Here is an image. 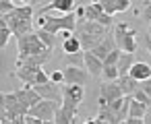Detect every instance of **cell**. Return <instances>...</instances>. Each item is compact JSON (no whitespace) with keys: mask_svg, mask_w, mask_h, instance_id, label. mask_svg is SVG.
Instances as JSON below:
<instances>
[{"mask_svg":"<svg viewBox=\"0 0 151 124\" xmlns=\"http://www.w3.org/2000/svg\"><path fill=\"white\" fill-rule=\"evenodd\" d=\"M4 23H6V21H4V15L0 13V25H4Z\"/></svg>","mask_w":151,"mask_h":124,"instance_id":"36","label":"cell"},{"mask_svg":"<svg viewBox=\"0 0 151 124\" xmlns=\"http://www.w3.org/2000/svg\"><path fill=\"white\" fill-rule=\"evenodd\" d=\"M141 17H143V21L151 23V2H147V4L143 6V11H141Z\"/></svg>","mask_w":151,"mask_h":124,"instance_id":"30","label":"cell"},{"mask_svg":"<svg viewBox=\"0 0 151 124\" xmlns=\"http://www.w3.org/2000/svg\"><path fill=\"white\" fill-rule=\"evenodd\" d=\"M132 97H134V99H139V101H143V103H147V105H151V97H149V95H147V93H145L141 87H139V89L132 93Z\"/></svg>","mask_w":151,"mask_h":124,"instance_id":"28","label":"cell"},{"mask_svg":"<svg viewBox=\"0 0 151 124\" xmlns=\"http://www.w3.org/2000/svg\"><path fill=\"white\" fill-rule=\"evenodd\" d=\"M101 75H104L108 81H116V79L120 77V72H118V66H116V64H104Z\"/></svg>","mask_w":151,"mask_h":124,"instance_id":"25","label":"cell"},{"mask_svg":"<svg viewBox=\"0 0 151 124\" xmlns=\"http://www.w3.org/2000/svg\"><path fill=\"white\" fill-rule=\"evenodd\" d=\"M95 122H108V124H118V118H116V114L108 108V105H104V108H99V114H97V118H95Z\"/></svg>","mask_w":151,"mask_h":124,"instance_id":"22","label":"cell"},{"mask_svg":"<svg viewBox=\"0 0 151 124\" xmlns=\"http://www.w3.org/2000/svg\"><path fill=\"white\" fill-rule=\"evenodd\" d=\"M23 124H44L40 118H35V116H31V114H25L23 116Z\"/></svg>","mask_w":151,"mask_h":124,"instance_id":"32","label":"cell"},{"mask_svg":"<svg viewBox=\"0 0 151 124\" xmlns=\"http://www.w3.org/2000/svg\"><path fill=\"white\" fill-rule=\"evenodd\" d=\"M9 29L13 31V37H19L23 33L33 31V9L29 4L25 6H15L11 13L4 15Z\"/></svg>","mask_w":151,"mask_h":124,"instance_id":"2","label":"cell"},{"mask_svg":"<svg viewBox=\"0 0 151 124\" xmlns=\"http://www.w3.org/2000/svg\"><path fill=\"white\" fill-rule=\"evenodd\" d=\"M35 33L40 35V39H42L48 48H52V50H54V46H56V33H50V31H46V29H42V27H40Z\"/></svg>","mask_w":151,"mask_h":124,"instance_id":"24","label":"cell"},{"mask_svg":"<svg viewBox=\"0 0 151 124\" xmlns=\"http://www.w3.org/2000/svg\"><path fill=\"white\" fill-rule=\"evenodd\" d=\"M83 60H85V68L91 77H101L104 70V60H99L95 54H91L89 50H83Z\"/></svg>","mask_w":151,"mask_h":124,"instance_id":"12","label":"cell"},{"mask_svg":"<svg viewBox=\"0 0 151 124\" xmlns=\"http://www.w3.org/2000/svg\"><path fill=\"white\" fill-rule=\"evenodd\" d=\"M108 15H116V13H124L130 9V0H99L97 2Z\"/></svg>","mask_w":151,"mask_h":124,"instance_id":"13","label":"cell"},{"mask_svg":"<svg viewBox=\"0 0 151 124\" xmlns=\"http://www.w3.org/2000/svg\"><path fill=\"white\" fill-rule=\"evenodd\" d=\"M118 85H120V89H122L124 95H132V93L141 87V81H137V79L130 77V75H120V77H118Z\"/></svg>","mask_w":151,"mask_h":124,"instance_id":"18","label":"cell"},{"mask_svg":"<svg viewBox=\"0 0 151 124\" xmlns=\"http://www.w3.org/2000/svg\"><path fill=\"white\" fill-rule=\"evenodd\" d=\"M37 23H40L42 29H46L50 33H58V31H70L73 33L75 27H77V13H66L62 17H44V15H40Z\"/></svg>","mask_w":151,"mask_h":124,"instance_id":"4","label":"cell"},{"mask_svg":"<svg viewBox=\"0 0 151 124\" xmlns=\"http://www.w3.org/2000/svg\"><path fill=\"white\" fill-rule=\"evenodd\" d=\"M101 95L108 99V103H110L112 99L122 97L124 93H122V89H120V85H118V79H116V81H108L106 85H101Z\"/></svg>","mask_w":151,"mask_h":124,"instance_id":"19","label":"cell"},{"mask_svg":"<svg viewBox=\"0 0 151 124\" xmlns=\"http://www.w3.org/2000/svg\"><path fill=\"white\" fill-rule=\"evenodd\" d=\"M85 97V87L83 85H75V83H64L62 85V105L77 110L79 103Z\"/></svg>","mask_w":151,"mask_h":124,"instance_id":"8","label":"cell"},{"mask_svg":"<svg viewBox=\"0 0 151 124\" xmlns=\"http://www.w3.org/2000/svg\"><path fill=\"white\" fill-rule=\"evenodd\" d=\"M128 75L130 77H134L137 81H147L149 77H151V66L147 64V62H132V66H130V70H128Z\"/></svg>","mask_w":151,"mask_h":124,"instance_id":"17","label":"cell"},{"mask_svg":"<svg viewBox=\"0 0 151 124\" xmlns=\"http://www.w3.org/2000/svg\"><path fill=\"white\" fill-rule=\"evenodd\" d=\"M145 48H147V52H151V35L145 37Z\"/></svg>","mask_w":151,"mask_h":124,"instance_id":"35","label":"cell"},{"mask_svg":"<svg viewBox=\"0 0 151 124\" xmlns=\"http://www.w3.org/2000/svg\"><path fill=\"white\" fill-rule=\"evenodd\" d=\"M114 42L116 48H120L122 52H132L137 50V31L130 29L126 23H118L114 29Z\"/></svg>","mask_w":151,"mask_h":124,"instance_id":"5","label":"cell"},{"mask_svg":"<svg viewBox=\"0 0 151 124\" xmlns=\"http://www.w3.org/2000/svg\"><path fill=\"white\" fill-rule=\"evenodd\" d=\"M73 9H75V0H52V2L46 4L40 13L46 15V13H50V11H58V13L66 15V13H73Z\"/></svg>","mask_w":151,"mask_h":124,"instance_id":"14","label":"cell"},{"mask_svg":"<svg viewBox=\"0 0 151 124\" xmlns=\"http://www.w3.org/2000/svg\"><path fill=\"white\" fill-rule=\"evenodd\" d=\"M60 103H62V101H56V99H42V101H37L35 105H31V108L27 110V114L40 118L42 122H54V114H56V110L60 108Z\"/></svg>","mask_w":151,"mask_h":124,"instance_id":"7","label":"cell"},{"mask_svg":"<svg viewBox=\"0 0 151 124\" xmlns=\"http://www.w3.org/2000/svg\"><path fill=\"white\" fill-rule=\"evenodd\" d=\"M62 50H64V54H75V52H81L83 48H81L79 37H77L75 33H70V35L64 37V42H62Z\"/></svg>","mask_w":151,"mask_h":124,"instance_id":"20","label":"cell"},{"mask_svg":"<svg viewBox=\"0 0 151 124\" xmlns=\"http://www.w3.org/2000/svg\"><path fill=\"white\" fill-rule=\"evenodd\" d=\"M77 19H89V21H97V23H101L104 27H110L112 25V15H108L97 2H91V4H87V6H79V11H77Z\"/></svg>","mask_w":151,"mask_h":124,"instance_id":"6","label":"cell"},{"mask_svg":"<svg viewBox=\"0 0 151 124\" xmlns=\"http://www.w3.org/2000/svg\"><path fill=\"white\" fill-rule=\"evenodd\" d=\"M50 81H54V83H64V72H62V70H54V72L50 75Z\"/></svg>","mask_w":151,"mask_h":124,"instance_id":"31","label":"cell"},{"mask_svg":"<svg viewBox=\"0 0 151 124\" xmlns=\"http://www.w3.org/2000/svg\"><path fill=\"white\" fill-rule=\"evenodd\" d=\"M143 122H145V124H151V108H147V112H145V116H143Z\"/></svg>","mask_w":151,"mask_h":124,"instance_id":"34","label":"cell"},{"mask_svg":"<svg viewBox=\"0 0 151 124\" xmlns=\"http://www.w3.org/2000/svg\"><path fill=\"white\" fill-rule=\"evenodd\" d=\"M17 52H19V58L17 60H23L31 54H44V52H52V48H48L40 35L35 31H29V33H23L17 37Z\"/></svg>","mask_w":151,"mask_h":124,"instance_id":"3","label":"cell"},{"mask_svg":"<svg viewBox=\"0 0 151 124\" xmlns=\"http://www.w3.org/2000/svg\"><path fill=\"white\" fill-rule=\"evenodd\" d=\"M141 89H143V91L151 97V77H149L147 81H143V83H141Z\"/></svg>","mask_w":151,"mask_h":124,"instance_id":"33","label":"cell"},{"mask_svg":"<svg viewBox=\"0 0 151 124\" xmlns=\"http://www.w3.org/2000/svg\"><path fill=\"white\" fill-rule=\"evenodd\" d=\"M6 21V19H4ZM13 37V31L9 29V25L4 23V25H0V50L2 48H6V44H9V39Z\"/></svg>","mask_w":151,"mask_h":124,"instance_id":"26","label":"cell"},{"mask_svg":"<svg viewBox=\"0 0 151 124\" xmlns=\"http://www.w3.org/2000/svg\"><path fill=\"white\" fill-rule=\"evenodd\" d=\"M33 89H35L44 99H56V101H62V83L46 81V83H42V85H33Z\"/></svg>","mask_w":151,"mask_h":124,"instance_id":"9","label":"cell"},{"mask_svg":"<svg viewBox=\"0 0 151 124\" xmlns=\"http://www.w3.org/2000/svg\"><path fill=\"white\" fill-rule=\"evenodd\" d=\"M62 72H64V83H75V85H85L87 83V77H89L87 68L83 70L81 66H75V64H70Z\"/></svg>","mask_w":151,"mask_h":124,"instance_id":"11","label":"cell"},{"mask_svg":"<svg viewBox=\"0 0 151 124\" xmlns=\"http://www.w3.org/2000/svg\"><path fill=\"white\" fill-rule=\"evenodd\" d=\"M149 35H151V23H149Z\"/></svg>","mask_w":151,"mask_h":124,"instance_id":"38","label":"cell"},{"mask_svg":"<svg viewBox=\"0 0 151 124\" xmlns=\"http://www.w3.org/2000/svg\"><path fill=\"white\" fill-rule=\"evenodd\" d=\"M114 48H116V42H114V37H104V39H101V42H99L95 48H91L89 52H91V54H95L99 60H104V58H106V56H108V54L114 50Z\"/></svg>","mask_w":151,"mask_h":124,"instance_id":"16","label":"cell"},{"mask_svg":"<svg viewBox=\"0 0 151 124\" xmlns=\"http://www.w3.org/2000/svg\"><path fill=\"white\" fill-rule=\"evenodd\" d=\"M54 122L56 124H73V122H79L77 120V110H70L66 105H60L54 114Z\"/></svg>","mask_w":151,"mask_h":124,"instance_id":"15","label":"cell"},{"mask_svg":"<svg viewBox=\"0 0 151 124\" xmlns=\"http://www.w3.org/2000/svg\"><path fill=\"white\" fill-rule=\"evenodd\" d=\"M21 2H25V4H29V2H31V0H21Z\"/></svg>","mask_w":151,"mask_h":124,"instance_id":"37","label":"cell"},{"mask_svg":"<svg viewBox=\"0 0 151 124\" xmlns=\"http://www.w3.org/2000/svg\"><path fill=\"white\" fill-rule=\"evenodd\" d=\"M147 103H143V101H139V99H134L132 97V101H130V108H128V116H134V118H143L145 116V112H147Z\"/></svg>","mask_w":151,"mask_h":124,"instance_id":"23","label":"cell"},{"mask_svg":"<svg viewBox=\"0 0 151 124\" xmlns=\"http://www.w3.org/2000/svg\"><path fill=\"white\" fill-rule=\"evenodd\" d=\"M79 42H81V48L83 50H91L95 48L104 37H106V27L97 21H89V19H77V27L73 31Z\"/></svg>","mask_w":151,"mask_h":124,"instance_id":"1","label":"cell"},{"mask_svg":"<svg viewBox=\"0 0 151 124\" xmlns=\"http://www.w3.org/2000/svg\"><path fill=\"white\" fill-rule=\"evenodd\" d=\"M120 52H122L120 48H114V50H112V52H110V54H108V56L104 58V64H118V58H120Z\"/></svg>","mask_w":151,"mask_h":124,"instance_id":"27","label":"cell"},{"mask_svg":"<svg viewBox=\"0 0 151 124\" xmlns=\"http://www.w3.org/2000/svg\"><path fill=\"white\" fill-rule=\"evenodd\" d=\"M132 62H134L132 52H120V58H118V64H116V66H118V72H120V75H128Z\"/></svg>","mask_w":151,"mask_h":124,"instance_id":"21","label":"cell"},{"mask_svg":"<svg viewBox=\"0 0 151 124\" xmlns=\"http://www.w3.org/2000/svg\"><path fill=\"white\" fill-rule=\"evenodd\" d=\"M13 9H15V4H13V0H0V13H2V15L11 13Z\"/></svg>","mask_w":151,"mask_h":124,"instance_id":"29","label":"cell"},{"mask_svg":"<svg viewBox=\"0 0 151 124\" xmlns=\"http://www.w3.org/2000/svg\"><path fill=\"white\" fill-rule=\"evenodd\" d=\"M130 101H132V95H122V97L112 99V101L108 103V108L116 114L118 122H124V120H126V116H128V108H130Z\"/></svg>","mask_w":151,"mask_h":124,"instance_id":"10","label":"cell"}]
</instances>
